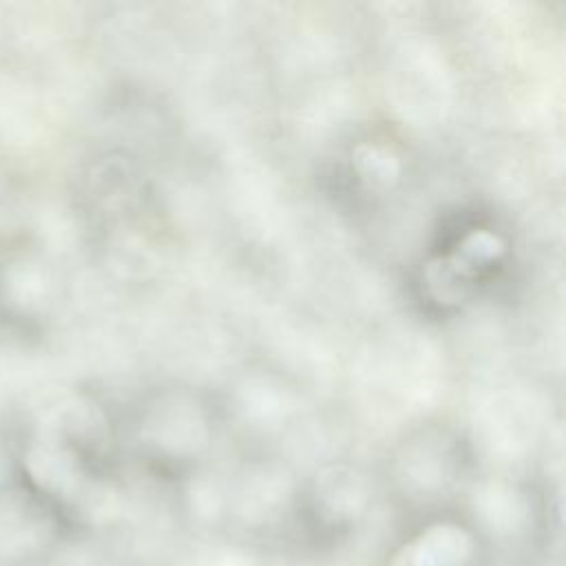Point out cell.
Segmentation results:
<instances>
[{
  "label": "cell",
  "mask_w": 566,
  "mask_h": 566,
  "mask_svg": "<svg viewBox=\"0 0 566 566\" xmlns=\"http://www.w3.org/2000/svg\"><path fill=\"white\" fill-rule=\"evenodd\" d=\"M35 526V509L29 495L15 489L0 497V542L4 546L18 548L31 542Z\"/></svg>",
  "instance_id": "obj_3"
},
{
  "label": "cell",
  "mask_w": 566,
  "mask_h": 566,
  "mask_svg": "<svg viewBox=\"0 0 566 566\" xmlns=\"http://www.w3.org/2000/svg\"><path fill=\"white\" fill-rule=\"evenodd\" d=\"M24 467L31 480L46 491H64L73 480L71 458L53 440L35 442L24 455Z\"/></svg>",
  "instance_id": "obj_2"
},
{
  "label": "cell",
  "mask_w": 566,
  "mask_h": 566,
  "mask_svg": "<svg viewBox=\"0 0 566 566\" xmlns=\"http://www.w3.org/2000/svg\"><path fill=\"white\" fill-rule=\"evenodd\" d=\"M469 542L453 526H438L411 546H405L394 566H458L467 555Z\"/></svg>",
  "instance_id": "obj_1"
}]
</instances>
